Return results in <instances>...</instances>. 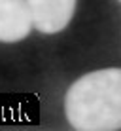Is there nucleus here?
I'll return each instance as SVG.
<instances>
[{
    "label": "nucleus",
    "mask_w": 121,
    "mask_h": 131,
    "mask_svg": "<svg viewBox=\"0 0 121 131\" xmlns=\"http://www.w3.org/2000/svg\"><path fill=\"white\" fill-rule=\"evenodd\" d=\"M70 125L78 131L121 129V69H102L82 76L64 99Z\"/></svg>",
    "instance_id": "nucleus-1"
},
{
    "label": "nucleus",
    "mask_w": 121,
    "mask_h": 131,
    "mask_svg": "<svg viewBox=\"0 0 121 131\" xmlns=\"http://www.w3.org/2000/svg\"><path fill=\"white\" fill-rule=\"evenodd\" d=\"M32 25L44 34H55L70 23L76 0H26Z\"/></svg>",
    "instance_id": "nucleus-2"
},
{
    "label": "nucleus",
    "mask_w": 121,
    "mask_h": 131,
    "mask_svg": "<svg viewBox=\"0 0 121 131\" xmlns=\"http://www.w3.org/2000/svg\"><path fill=\"white\" fill-rule=\"evenodd\" d=\"M30 27L26 0H0V42H19L29 36Z\"/></svg>",
    "instance_id": "nucleus-3"
},
{
    "label": "nucleus",
    "mask_w": 121,
    "mask_h": 131,
    "mask_svg": "<svg viewBox=\"0 0 121 131\" xmlns=\"http://www.w3.org/2000/svg\"><path fill=\"white\" fill-rule=\"evenodd\" d=\"M119 2H121V0H119Z\"/></svg>",
    "instance_id": "nucleus-4"
}]
</instances>
